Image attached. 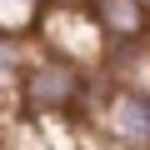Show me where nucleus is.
Returning a JSON list of instances; mask_svg holds the SVG:
<instances>
[{"instance_id": "nucleus-1", "label": "nucleus", "mask_w": 150, "mask_h": 150, "mask_svg": "<svg viewBox=\"0 0 150 150\" xmlns=\"http://www.w3.org/2000/svg\"><path fill=\"white\" fill-rule=\"evenodd\" d=\"M75 90H80V70H75L65 55H50L40 65L25 70V80H20V95H25V110L30 115H65Z\"/></svg>"}, {"instance_id": "nucleus-2", "label": "nucleus", "mask_w": 150, "mask_h": 150, "mask_svg": "<svg viewBox=\"0 0 150 150\" xmlns=\"http://www.w3.org/2000/svg\"><path fill=\"white\" fill-rule=\"evenodd\" d=\"M105 130L130 150H150V90L145 85H115L110 105H105Z\"/></svg>"}, {"instance_id": "nucleus-3", "label": "nucleus", "mask_w": 150, "mask_h": 150, "mask_svg": "<svg viewBox=\"0 0 150 150\" xmlns=\"http://www.w3.org/2000/svg\"><path fill=\"white\" fill-rule=\"evenodd\" d=\"M25 45L15 40V35H0V85H15V80H25Z\"/></svg>"}, {"instance_id": "nucleus-4", "label": "nucleus", "mask_w": 150, "mask_h": 150, "mask_svg": "<svg viewBox=\"0 0 150 150\" xmlns=\"http://www.w3.org/2000/svg\"><path fill=\"white\" fill-rule=\"evenodd\" d=\"M5 5H15V10H20V25H30V20H35V10L45 5V0H5Z\"/></svg>"}, {"instance_id": "nucleus-5", "label": "nucleus", "mask_w": 150, "mask_h": 150, "mask_svg": "<svg viewBox=\"0 0 150 150\" xmlns=\"http://www.w3.org/2000/svg\"><path fill=\"white\" fill-rule=\"evenodd\" d=\"M145 5H150V0H145Z\"/></svg>"}]
</instances>
